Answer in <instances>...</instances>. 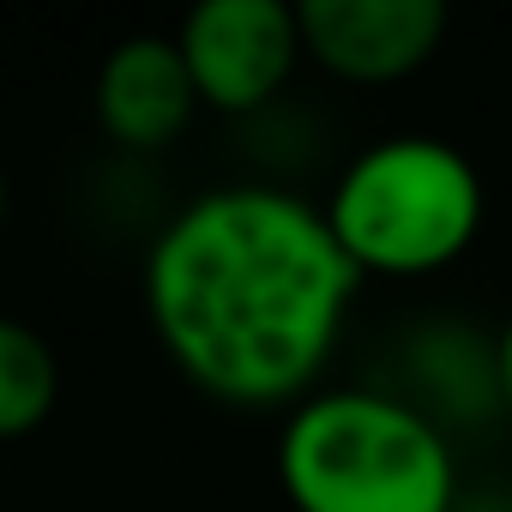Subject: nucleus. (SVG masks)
<instances>
[{
  "label": "nucleus",
  "instance_id": "1",
  "mask_svg": "<svg viewBox=\"0 0 512 512\" xmlns=\"http://www.w3.org/2000/svg\"><path fill=\"white\" fill-rule=\"evenodd\" d=\"M362 272L320 205L284 187H211L145 253V320L163 356L217 404L278 410L314 398Z\"/></svg>",
  "mask_w": 512,
  "mask_h": 512
},
{
  "label": "nucleus",
  "instance_id": "2",
  "mask_svg": "<svg viewBox=\"0 0 512 512\" xmlns=\"http://www.w3.org/2000/svg\"><path fill=\"white\" fill-rule=\"evenodd\" d=\"M278 482L296 512H452L458 464L428 410L374 386H332L290 410Z\"/></svg>",
  "mask_w": 512,
  "mask_h": 512
},
{
  "label": "nucleus",
  "instance_id": "3",
  "mask_svg": "<svg viewBox=\"0 0 512 512\" xmlns=\"http://www.w3.org/2000/svg\"><path fill=\"white\" fill-rule=\"evenodd\" d=\"M320 211L362 278H428L476 241L482 175L434 133H392L350 157Z\"/></svg>",
  "mask_w": 512,
  "mask_h": 512
},
{
  "label": "nucleus",
  "instance_id": "4",
  "mask_svg": "<svg viewBox=\"0 0 512 512\" xmlns=\"http://www.w3.org/2000/svg\"><path fill=\"white\" fill-rule=\"evenodd\" d=\"M193 91L217 115L266 109L302 61V19L284 0H205L175 31Z\"/></svg>",
  "mask_w": 512,
  "mask_h": 512
},
{
  "label": "nucleus",
  "instance_id": "5",
  "mask_svg": "<svg viewBox=\"0 0 512 512\" xmlns=\"http://www.w3.org/2000/svg\"><path fill=\"white\" fill-rule=\"evenodd\" d=\"M302 55L344 85H392L434 61L446 37L440 0H302Z\"/></svg>",
  "mask_w": 512,
  "mask_h": 512
},
{
  "label": "nucleus",
  "instance_id": "6",
  "mask_svg": "<svg viewBox=\"0 0 512 512\" xmlns=\"http://www.w3.org/2000/svg\"><path fill=\"white\" fill-rule=\"evenodd\" d=\"M97 127L121 145V151H163L199 109L187 55L175 37L139 31L121 37L103 67H97Z\"/></svg>",
  "mask_w": 512,
  "mask_h": 512
},
{
  "label": "nucleus",
  "instance_id": "7",
  "mask_svg": "<svg viewBox=\"0 0 512 512\" xmlns=\"http://www.w3.org/2000/svg\"><path fill=\"white\" fill-rule=\"evenodd\" d=\"M61 362L49 338L13 314H0V440H25L55 416Z\"/></svg>",
  "mask_w": 512,
  "mask_h": 512
},
{
  "label": "nucleus",
  "instance_id": "8",
  "mask_svg": "<svg viewBox=\"0 0 512 512\" xmlns=\"http://www.w3.org/2000/svg\"><path fill=\"white\" fill-rule=\"evenodd\" d=\"M494 392H500V404L512 416V314H506V326L494 338Z\"/></svg>",
  "mask_w": 512,
  "mask_h": 512
},
{
  "label": "nucleus",
  "instance_id": "9",
  "mask_svg": "<svg viewBox=\"0 0 512 512\" xmlns=\"http://www.w3.org/2000/svg\"><path fill=\"white\" fill-rule=\"evenodd\" d=\"M0 223H7V175H0Z\"/></svg>",
  "mask_w": 512,
  "mask_h": 512
}]
</instances>
